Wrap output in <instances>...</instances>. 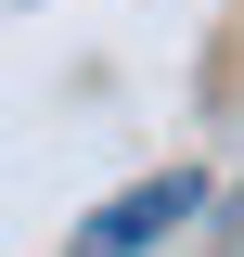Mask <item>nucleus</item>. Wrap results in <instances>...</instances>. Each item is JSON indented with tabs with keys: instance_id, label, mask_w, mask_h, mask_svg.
<instances>
[{
	"instance_id": "nucleus-1",
	"label": "nucleus",
	"mask_w": 244,
	"mask_h": 257,
	"mask_svg": "<svg viewBox=\"0 0 244 257\" xmlns=\"http://www.w3.org/2000/svg\"><path fill=\"white\" fill-rule=\"evenodd\" d=\"M193 206H206V180H193V167H167V180H129L103 219H77V244H64V257H142V244H167Z\"/></svg>"
},
{
	"instance_id": "nucleus-2",
	"label": "nucleus",
	"mask_w": 244,
	"mask_h": 257,
	"mask_svg": "<svg viewBox=\"0 0 244 257\" xmlns=\"http://www.w3.org/2000/svg\"><path fill=\"white\" fill-rule=\"evenodd\" d=\"M231 257H244V193H231Z\"/></svg>"
}]
</instances>
